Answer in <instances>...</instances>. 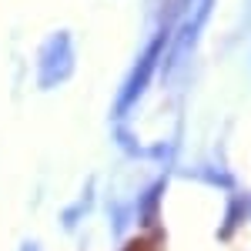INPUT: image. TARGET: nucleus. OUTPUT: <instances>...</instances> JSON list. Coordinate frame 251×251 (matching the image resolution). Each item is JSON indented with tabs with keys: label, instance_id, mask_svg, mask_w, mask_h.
<instances>
[{
	"label": "nucleus",
	"instance_id": "f257e3e1",
	"mask_svg": "<svg viewBox=\"0 0 251 251\" xmlns=\"http://www.w3.org/2000/svg\"><path fill=\"white\" fill-rule=\"evenodd\" d=\"M164 50V37H154V44H151V50L141 57V64H137V71H134V77H131V84H127V91L121 94V107H131L137 100V94L144 91V84H148V77H151V71H154V60L157 54Z\"/></svg>",
	"mask_w": 251,
	"mask_h": 251
},
{
	"label": "nucleus",
	"instance_id": "f03ea898",
	"mask_svg": "<svg viewBox=\"0 0 251 251\" xmlns=\"http://www.w3.org/2000/svg\"><path fill=\"white\" fill-rule=\"evenodd\" d=\"M24 251H37V248H34V245H24Z\"/></svg>",
	"mask_w": 251,
	"mask_h": 251
}]
</instances>
